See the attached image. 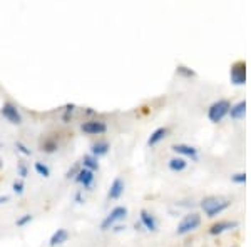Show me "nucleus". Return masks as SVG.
<instances>
[{
	"label": "nucleus",
	"instance_id": "f257e3e1",
	"mask_svg": "<svg viewBox=\"0 0 251 247\" xmlns=\"http://www.w3.org/2000/svg\"><path fill=\"white\" fill-rule=\"evenodd\" d=\"M201 209L204 210V214L208 217H216L218 214L225 212L226 209L231 205V201L229 199H225V197H216V196H209V197H204L201 201Z\"/></svg>",
	"mask_w": 251,
	"mask_h": 247
},
{
	"label": "nucleus",
	"instance_id": "f03ea898",
	"mask_svg": "<svg viewBox=\"0 0 251 247\" xmlns=\"http://www.w3.org/2000/svg\"><path fill=\"white\" fill-rule=\"evenodd\" d=\"M229 109H231V102L226 99H220L216 102H213L208 109V119L209 122L218 124L229 114Z\"/></svg>",
	"mask_w": 251,
	"mask_h": 247
},
{
	"label": "nucleus",
	"instance_id": "7ed1b4c3",
	"mask_svg": "<svg viewBox=\"0 0 251 247\" xmlns=\"http://www.w3.org/2000/svg\"><path fill=\"white\" fill-rule=\"evenodd\" d=\"M201 225V216L198 212H189L183 217V221L177 224L176 234L177 236H186V234L193 232Z\"/></svg>",
	"mask_w": 251,
	"mask_h": 247
},
{
	"label": "nucleus",
	"instance_id": "20e7f679",
	"mask_svg": "<svg viewBox=\"0 0 251 247\" xmlns=\"http://www.w3.org/2000/svg\"><path fill=\"white\" fill-rule=\"evenodd\" d=\"M127 217V207H124V205H117L111 210V212L107 214L106 217H104V221L100 222V230H109L112 229L117 222L124 221V219Z\"/></svg>",
	"mask_w": 251,
	"mask_h": 247
},
{
	"label": "nucleus",
	"instance_id": "39448f33",
	"mask_svg": "<svg viewBox=\"0 0 251 247\" xmlns=\"http://www.w3.org/2000/svg\"><path fill=\"white\" fill-rule=\"evenodd\" d=\"M0 114H2L3 119H5L7 122H10L12 125H20L24 122L22 114H20L17 105H14L10 102H5L2 107H0Z\"/></svg>",
	"mask_w": 251,
	"mask_h": 247
},
{
	"label": "nucleus",
	"instance_id": "423d86ee",
	"mask_svg": "<svg viewBox=\"0 0 251 247\" xmlns=\"http://www.w3.org/2000/svg\"><path fill=\"white\" fill-rule=\"evenodd\" d=\"M229 80L233 86H245L246 84V64L243 60L234 62L229 68Z\"/></svg>",
	"mask_w": 251,
	"mask_h": 247
},
{
	"label": "nucleus",
	"instance_id": "0eeeda50",
	"mask_svg": "<svg viewBox=\"0 0 251 247\" xmlns=\"http://www.w3.org/2000/svg\"><path fill=\"white\" fill-rule=\"evenodd\" d=\"M80 131L89 135H100L107 132V124L104 120H87L80 124Z\"/></svg>",
	"mask_w": 251,
	"mask_h": 247
},
{
	"label": "nucleus",
	"instance_id": "6e6552de",
	"mask_svg": "<svg viewBox=\"0 0 251 247\" xmlns=\"http://www.w3.org/2000/svg\"><path fill=\"white\" fill-rule=\"evenodd\" d=\"M173 152H176L179 157H188V159H191V160H198L200 159V154H198V149L196 147H193V145H189V144H174L173 145Z\"/></svg>",
	"mask_w": 251,
	"mask_h": 247
},
{
	"label": "nucleus",
	"instance_id": "1a4fd4ad",
	"mask_svg": "<svg viewBox=\"0 0 251 247\" xmlns=\"http://www.w3.org/2000/svg\"><path fill=\"white\" fill-rule=\"evenodd\" d=\"M236 227H238L236 221H220L209 227V234H211V236H221V234L228 232V230H231V229H236Z\"/></svg>",
	"mask_w": 251,
	"mask_h": 247
},
{
	"label": "nucleus",
	"instance_id": "9d476101",
	"mask_svg": "<svg viewBox=\"0 0 251 247\" xmlns=\"http://www.w3.org/2000/svg\"><path fill=\"white\" fill-rule=\"evenodd\" d=\"M124 189H126V184L124 180L121 179V177H116L114 180H112L111 187H109V192H107V197L111 201H117L121 199V196L124 194Z\"/></svg>",
	"mask_w": 251,
	"mask_h": 247
},
{
	"label": "nucleus",
	"instance_id": "9b49d317",
	"mask_svg": "<svg viewBox=\"0 0 251 247\" xmlns=\"http://www.w3.org/2000/svg\"><path fill=\"white\" fill-rule=\"evenodd\" d=\"M141 225H144V229L151 230V232H156L157 230V219L152 216L149 210L143 209L141 210Z\"/></svg>",
	"mask_w": 251,
	"mask_h": 247
},
{
	"label": "nucleus",
	"instance_id": "f8f14e48",
	"mask_svg": "<svg viewBox=\"0 0 251 247\" xmlns=\"http://www.w3.org/2000/svg\"><path fill=\"white\" fill-rule=\"evenodd\" d=\"M94 179H96L94 172H92V171H87V169H84V167L80 169L77 176L74 177V180L77 182V184L84 185V187H86V189L91 187V185H92V182H94Z\"/></svg>",
	"mask_w": 251,
	"mask_h": 247
},
{
	"label": "nucleus",
	"instance_id": "ddd939ff",
	"mask_svg": "<svg viewBox=\"0 0 251 247\" xmlns=\"http://www.w3.org/2000/svg\"><path fill=\"white\" fill-rule=\"evenodd\" d=\"M59 149V140L54 135H47L40 140V151L46 154H54Z\"/></svg>",
	"mask_w": 251,
	"mask_h": 247
},
{
	"label": "nucleus",
	"instance_id": "4468645a",
	"mask_svg": "<svg viewBox=\"0 0 251 247\" xmlns=\"http://www.w3.org/2000/svg\"><path fill=\"white\" fill-rule=\"evenodd\" d=\"M168 134H169V129L168 127H159V129H156L154 132L149 135V139H148V145L149 147H154V145H157L159 142H163V140L168 137Z\"/></svg>",
	"mask_w": 251,
	"mask_h": 247
},
{
	"label": "nucleus",
	"instance_id": "2eb2a0df",
	"mask_svg": "<svg viewBox=\"0 0 251 247\" xmlns=\"http://www.w3.org/2000/svg\"><path fill=\"white\" fill-rule=\"evenodd\" d=\"M67 241H69V232H67V229H57V230H55V232L50 236L49 246H50V247H57V246L66 244Z\"/></svg>",
	"mask_w": 251,
	"mask_h": 247
},
{
	"label": "nucleus",
	"instance_id": "dca6fc26",
	"mask_svg": "<svg viewBox=\"0 0 251 247\" xmlns=\"http://www.w3.org/2000/svg\"><path fill=\"white\" fill-rule=\"evenodd\" d=\"M228 115L231 117V119H234V120L243 119V117L246 115V100H240V102H236L234 105H231Z\"/></svg>",
	"mask_w": 251,
	"mask_h": 247
},
{
	"label": "nucleus",
	"instance_id": "f3484780",
	"mask_svg": "<svg viewBox=\"0 0 251 247\" xmlns=\"http://www.w3.org/2000/svg\"><path fill=\"white\" fill-rule=\"evenodd\" d=\"M109 149H111V145H109V142H106V140H97L96 144H92L91 152H92V156L99 159V157L106 156V154L109 152Z\"/></svg>",
	"mask_w": 251,
	"mask_h": 247
},
{
	"label": "nucleus",
	"instance_id": "a211bd4d",
	"mask_svg": "<svg viewBox=\"0 0 251 247\" xmlns=\"http://www.w3.org/2000/svg\"><path fill=\"white\" fill-rule=\"evenodd\" d=\"M168 167H169V171H173V172H183L186 171V167H188V162H186V159H183V157H173V159L168 162Z\"/></svg>",
	"mask_w": 251,
	"mask_h": 247
},
{
	"label": "nucleus",
	"instance_id": "6ab92c4d",
	"mask_svg": "<svg viewBox=\"0 0 251 247\" xmlns=\"http://www.w3.org/2000/svg\"><path fill=\"white\" fill-rule=\"evenodd\" d=\"M82 165L84 169H87V171H99V160H97V157H94L92 154H87V156H84L82 159Z\"/></svg>",
	"mask_w": 251,
	"mask_h": 247
},
{
	"label": "nucleus",
	"instance_id": "aec40b11",
	"mask_svg": "<svg viewBox=\"0 0 251 247\" xmlns=\"http://www.w3.org/2000/svg\"><path fill=\"white\" fill-rule=\"evenodd\" d=\"M176 74L181 75V77H186V79H191V77H196V72L193 70V68L183 66V64H179V66L176 67Z\"/></svg>",
	"mask_w": 251,
	"mask_h": 247
},
{
	"label": "nucleus",
	"instance_id": "412c9836",
	"mask_svg": "<svg viewBox=\"0 0 251 247\" xmlns=\"http://www.w3.org/2000/svg\"><path fill=\"white\" fill-rule=\"evenodd\" d=\"M74 112H75V104H67L66 109H64V112H62V122L64 124L71 122V119H72V115H74Z\"/></svg>",
	"mask_w": 251,
	"mask_h": 247
},
{
	"label": "nucleus",
	"instance_id": "4be33fe9",
	"mask_svg": "<svg viewBox=\"0 0 251 247\" xmlns=\"http://www.w3.org/2000/svg\"><path fill=\"white\" fill-rule=\"evenodd\" d=\"M34 169H35V172H37L39 176L46 177V179H47V177H50V169H49L46 164H42V162H35Z\"/></svg>",
	"mask_w": 251,
	"mask_h": 247
},
{
	"label": "nucleus",
	"instance_id": "5701e85b",
	"mask_svg": "<svg viewBox=\"0 0 251 247\" xmlns=\"http://www.w3.org/2000/svg\"><path fill=\"white\" fill-rule=\"evenodd\" d=\"M32 221H34V216H32V214H24L22 217H19L17 221H15V225H17V227H25V225L30 224Z\"/></svg>",
	"mask_w": 251,
	"mask_h": 247
},
{
	"label": "nucleus",
	"instance_id": "b1692460",
	"mask_svg": "<svg viewBox=\"0 0 251 247\" xmlns=\"http://www.w3.org/2000/svg\"><path fill=\"white\" fill-rule=\"evenodd\" d=\"M15 149H17V151L20 152V154H24V156H32V151L29 147H27L25 144L24 142H20V140H17V142H15Z\"/></svg>",
	"mask_w": 251,
	"mask_h": 247
},
{
	"label": "nucleus",
	"instance_id": "393cba45",
	"mask_svg": "<svg viewBox=\"0 0 251 247\" xmlns=\"http://www.w3.org/2000/svg\"><path fill=\"white\" fill-rule=\"evenodd\" d=\"M17 174L22 177V179H25V177L29 176V169H27L25 162H19L17 164Z\"/></svg>",
	"mask_w": 251,
	"mask_h": 247
},
{
	"label": "nucleus",
	"instance_id": "a878e982",
	"mask_svg": "<svg viewBox=\"0 0 251 247\" xmlns=\"http://www.w3.org/2000/svg\"><path fill=\"white\" fill-rule=\"evenodd\" d=\"M24 189H25V185H24L22 180H15L14 184H12V190H14V192L17 194V196H22Z\"/></svg>",
	"mask_w": 251,
	"mask_h": 247
},
{
	"label": "nucleus",
	"instance_id": "bb28decb",
	"mask_svg": "<svg viewBox=\"0 0 251 247\" xmlns=\"http://www.w3.org/2000/svg\"><path fill=\"white\" fill-rule=\"evenodd\" d=\"M231 182H234V184H245V182H246V174L245 172L233 174V176H231Z\"/></svg>",
	"mask_w": 251,
	"mask_h": 247
},
{
	"label": "nucleus",
	"instance_id": "cd10ccee",
	"mask_svg": "<svg viewBox=\"0 0 251 247\" xmlns=\"http://www.w3.org/2000/svg\"><path fill=\"white\" fill-rule=\"evenodd\" d=\"M79 171H80V165H79V164H74V165H72V167L67 171L66 177H67V179H74V177L79 174Z\"/></svg>",
	"mask_w": 251,
	"mask_h": 247
},
{
	"label": "nucleus",
	"instance_id": "c85d7f7f",
	"mask_svg": "<svg viewBox=\"0 0 251 247\" xmlns=\"http://www.w3.org/2000/svg\"><path fill=\"white\" fill-rule=\"evenodd\" d=\"M75 202H77V204H82V192H77L75 194Z\"/></svg>",
	"mask_w": 251,
	"mask_h": 247
},
{
	"label": "nucleus",
	"instance_id": "c756f323",
	"mask_svg": "<svg viewBox=\"0 0 251 247\" xmlns=\"http://www.w3.org/2000/svg\"><path fill=\"white\" fill-rule=\"evenodd\" d=\"M5 202H9V196H0V205L5 204Z\"/></svg>",
	"mask_w": 251,
	"mask_h": 247
},
{
	"label": "nucleus",
	"instance_id": "7c9ffc66",
	"mask_svg": "<svg viewBox=\"0 0 251 247\" xmlns=\"http://www.w3.org/2000/svg\"><path fill=\"white\" fill-rule=\"evenodd\" d=\"M2 167H3V160L0 159V169H2Z\"/></svg>",
	"mask_w": 251,
	"mask_h": 247
},
{
	"label": "nucleus",
	"instance_id": "2f4dec72",
	"mask_svg": "<svg viewBox=\"0 0 251 247\" xmlns=\"http://www.w3.org/2000/svg\"><path fill=\"white\" fill-rule=\"evenodd\" d=\"M0 147H2V144H0Z\"/></svg>",
	"mask_w": 251,
	"mask_h": 247
}]
</instances>
